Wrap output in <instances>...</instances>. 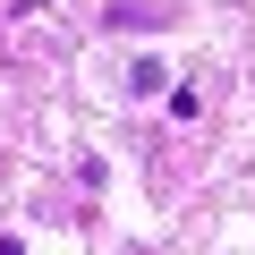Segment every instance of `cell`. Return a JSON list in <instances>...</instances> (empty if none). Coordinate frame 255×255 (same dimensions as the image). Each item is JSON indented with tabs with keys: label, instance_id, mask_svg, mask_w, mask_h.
Masks as SVG:
<instances>
[{
	"label": "cell",
	"instance_id": "1",
	"mask_svg": "<svg viewBox=\"0 0 255 255\" xmlns=\"http://www.w3.org/2000/svg\"><path fill=\"white\" fill-rule=\"evenodd\" d=\"M0 255H26V247H17V238H9V230H0Z\"/></svg>",
	"mask_w": 255,
	"mask_h": 255
}]
</instances>
